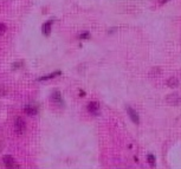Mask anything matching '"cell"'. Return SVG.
<instances>
[{
	"label": "cell",
	"mask_w": 181,
	"mask_h": 169,
	"mask_svg": "<svg viewBox=\"0 0 181 169\" xmlns=\"http://www.w3.org/2000/svg\"><path fill=\"white\" fill-rule=\"evenodd\" d=\"M52 101L55 102V103H58L59 105H63V100H62V96H60V92L59 91H55L53 94H52Z\"/></svg>",
	"instance_id": "obj_8"
},
{
	"label": "cell",
	"mask_w": 181,
	"mask_h": 169,
	"mask_svg": "<svg viewBox=\"0 0 181 169\" xmlns=\"http://www.w3.org/2000/svg\"><path fill=\"white\" fill-rule=\"evenodd\" d=\"M98 110H99V104L97 102H90L88 104V111L92 114V115H97L98 114Z\"/></svg>",
	"instance_id": "obj_5"
},
{
	"label": "cell",
	"mask_w": 181,
	"mask_h": 169,
	"mask_svg": "<svg viewBox=\"0 0 181 169\" xmlns=\"http://www.w3.org/2000/svg\"><path fill=\"white\" fill-rule=\"evenodd\" d=\"M55 20L53 19H50L49 21H46L44 25H43V27H42V32L44 35H50L51 33V26H52V23H53Z\"/></svg>",
	"instance_id": "obj_4"
},
{
	"label": "cell",
	"mask_w": 181,
	"mask_h": 169,
	"mask_svg": "<svg viewBox=\"0 0 181 169\" xmlns=\"http://www.w3.org/2000/svg\"><path fill=\"white\" fill-rule=\"evenodd\" d=\"M60 71H56V72H53V73H50V75H47V76H44V77H40L38 80H44V79H50V78H53V77H56V76H59Z\"/></svg>",
	"instance_id": "obj_9"
},
{
	"label": "cell",
	"mask_w": 181,
	"mask_h": 169,
	"mask_svg": "<svg viewBox=\"0 0 181 169\" xmlns=\"http://www.w3.org/2000/svg\"><path fill=\"white\" fill-rule=\"evenodd\" d=\"M6 30H7L6 25H5V24H0V35H2V34L5 33Z\"/></svg>",
	"instance_id": "obj_12"
},
{
	"label": "cell",
	"mask_w": 181,
	"mask_h": 169,
	"mask_svg": "<svg viewBox=\"0 0 181 169\" xmlns=\"http://www.w3.org/2000/svg\"><path fill=\"white\" fill-rule=\"evenodd\" d=\"M147 160H148V162L151 163V165H155V156L154 155H151V154H149L148 156H147Z\"/></svg>",
	"instance_id": "obj_11"
},
{
	"label": "cell",
	"mask_w": 181,
	"mask_h": 169,
	"mask_svg": "<svg viewBox=\"0 0 181 169\" xmlns=\"http://www.w3.org/2000/svg\"><path fill=\"white\" fill-rule=\"evenodd\" d=\"M89 38H90L89 32H84V33L81 34V39H89Z\"/></svg>",
	"instance_id": "obj_13"
},
{
	"label": "cell",
	"mask_w": 181,
	"mask_h": 169,
	"mask_svg": "<svg viewBox=\"0 0 181 169\" xmlns=\"http://www.w3.org/2000/svg\"><path fill=\"white\" fill-rule=\"evenodd\" d=\"M2 161H4V165L7 168H19V165H17V162L14 161V159L12 156H10V155H5L4 159H2Z\"/></svg>",
	"instance_id": "obj_2"
},
{
	"label": "cell",
	"mask_w": 181,
	"mask_h": 169,
	"mask_svg": "<svg viewBox=\"0 0 181 169\" xmlns=\"http://www.w3.org/2000/svg\"><path fill=\"white\" fill-rule=\"evenodd\" d=\"M14 130L17 134H24L26 130V123L22 117H17L14 121Z\"/></svg>",
	"instance_id": "obj_1"
},
{
	"label": "cell",
	"mask_w": 181,
	"mask_h": 169,
	"mask_svg": "<svg viewBox=\"0 0 181 169\" xmlns=\"http://www.w3.org/2000/svg\"><path fill=\"white\" fill-rule=\"evenodd\" d=\"M5 95H6L5 89H2V86H0V96H5Z\"/></svg>",
	"instance_id": "obj_14"
},
{
	"label": "cell",
	"mask_w": 181,
	"mask_h": 169,
	"mask_svg": "<svg viewBox=\"0 0 181 169\" xmlns=\"http://www.w3.org/2000/svg\"><path fill=\"white\" fill-rule=\"evenodd\" d=\"M127 112H128V115H129L130 120H131L135 124H139V122H140V117H139L137 112H136L133 108H130V106H127Z\"/></svg>",
	"instance_id": "obj_3"
},
{
	"label": "cell",
	"mask_w": 181,
	"mask_h": 169,
	"mask_svg": "<svg viewBox=\"0 0 181 169\" xmlns=\"http://www.w3.org/2000/svg\"><path fill=\"white\" fill-rule=\"evenodd\" d=\"M178 84H179V80H178L177 78H174V77L168 80V85H169L171 88H175V86H178Z\"/></svg>",
	"instance_id": "obj_10"
},
{
	"label": "cell",
	"mask_w": 181,
	"mask_h": 169,
	"mask_svg": "<svg viewBox=\"0 0 181 169\" xmlns=\"http://www.w3.org/2000/svg\"><path fill=\"white\" fill-rule=\"evenodd\" d=\"M24 111H25L27 115H30V116L37 115V112H38L37 108H34V106H32V105H26V106L24 108Z\"/></svg>",
	"instance_id": "obj_7"
},
{
	"label": "cell",
	"mask_w": 181,
	"mask_h": 169,
	"mask_svg": "<svg viewBox=\"0 0 181 169\" xmlns=\"http://www.w3.org/2000/svg\"><path fill=\"white\" fill-rule=\"evenodd\" d=\"M180 101L181 100L178 94H172V95H169V96L167 97V102H168L169 104H172V105H178V104L180 103Z\"/></svg>",
	"instance_id": "obj_6"
}]
</instances>
